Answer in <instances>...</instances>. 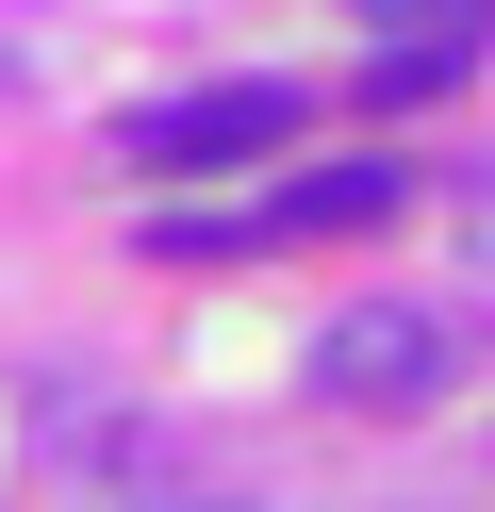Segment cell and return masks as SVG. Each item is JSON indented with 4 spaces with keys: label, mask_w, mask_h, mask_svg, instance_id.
<instances>
[{
    "label": "cell",
    "mask_w": 495,
    "mask_h": 512,
    "mask_svg": "<svg viewBox=\"0 0 495 512\" xmlns=\"http://www.w3.org/2000/svg\"><path fill=\"white\" fill-rule=\"evenodd\" d=\"M363 215H396V166H314L248 215H165V265H248V248H314V232H363Z\"/></svg>",
    "instance_id": "6da1fadb"
},
{
    "label": "cell",
    "mask_w": 495,
    "mask_h": 512,
    "mask_svg": "<svg viewBox=\"0 0 495 512\" xmlns=\"http://www.w3.org/2000/svg\"><path fill=\"white\" fill-rule=\"evenodd\" d=\"M281 133H314V83H198V100L132 116V166L198 182V166H248V149H281Z\"/></svg>",
    "instance_id": "7a4b0ae2"
},
{
    "label": "cell",
    "mask_w": 495,
    "mask_h": 512,
    "mask_svg": "<svg viewBox=\"0 0 495 512\" xmlns=\"http://www.w3.org/2000/svg\"><path fill=\"white\" fill-rule=\"evenodd\" d=\"M446 364H462V347L429 331V314H330V331H314V397H347V413H413Z\"/></svg>",
    "instance_id": "3957f363"
},
{
    "label": "cell",
    "mask_w": 495,
    "mask_h": 512,
    "mask_svg": "<svg viewBox=\"0 0 495 512\" xmlns=\"http://www.w3.org/2000/svg\"><path fill=\"white\" fill-rule=\"evenodd\" d=\"M347 17H380V34H413V50H479L495 34V0H347Z\"/></svg>",
    "instance_id": "277c9868"
}]
</instances>
